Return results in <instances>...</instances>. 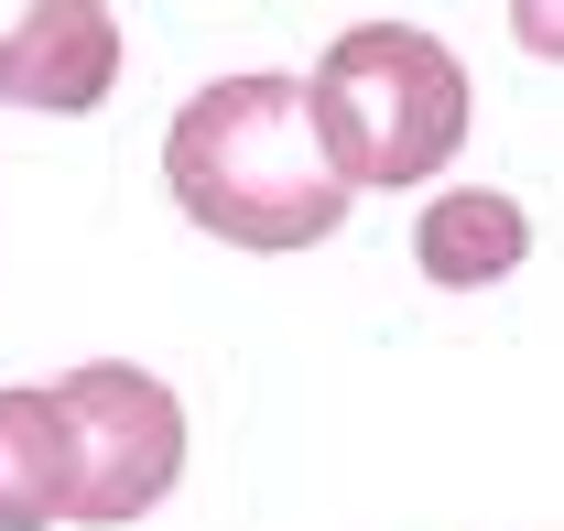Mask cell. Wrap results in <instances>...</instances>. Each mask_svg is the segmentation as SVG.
<instances>
[{
	"label": "cell",
	"mask_w": 564,
	"mask_h": 531,
	"mask_svg": "<svg viewBox=\"0 0 564 531\" xmlns=\"http://www.w3.org/2000/svg\"><path fill=\"white\" fill-rule=\"evenodd\" d=\"M510 22H521V44H532V55H554V44H564V33H554V0H521Z\"/></svg>",
	"instance_id": "7"
},
{
	"label": "cell",
	"mask_w": 564,
	"mask_h": 531,
	"mask_svg": "<svg viewBox=\"0 0 564 531\" xmlns=\"http://www.w3.org/2000/svg\"><path fill=\"white\" fill-rule=\"evenodd\" d=\"M55 412H66V445H76L66 521L120 531V521H141V510L185 477V401L163 391L152 369H131V358L66 369V380H55Z\"/></svg>",
	"instance_id": "3"
},
{
	"label": "cell",
	"mask_w": 564,
	"mask_h": 531,
	"mask_svg": "<svg viewBox=\"0 0 564 531\" xmlns=\"http://www.w3.org/2000/svg\"><path fill=\"white\" fill-rule=\"evenodd\" d=\"M304 120H315V152L337 185H423L456 163L467 141V66L456 44H434L423 22H348L315 76H304Z\"/></svg>",
	"instance_id": "2"
},
{
	"label": "cell",
	"mask_w": 564,
	"mask_h": 531,
	"mask_svg": "<svg viewBox=\"0 0 564 531\" xmlns=\"http://www.w3.org/2000/svg\"><path fill=\"white\" fill-rule=\"evenodd\" d=\"M76 499V445L55 391H0V531H55Z\"/></svg>",
	"instance_id": "6"
},
{
	"label": "cell",
	"mask_w": 564,
	"mask_h": 531,
	"mask_svg": "<svg viewBox=\"0 0 564 531\" xmlns=\"http://www.w3.org/2000/svg\"><path fill=\"white\" fill-rule=\"evenodd\" d=\"M163 185L228 250H315L348 228V185L326 174L315 120H304V76L196 87L163 131Z\"/></svg>",
	"instance_id": "1"
},
{
	"label": "cell",
	"mask_w": 564,
	"mask_h": 531,
	"mask_svg": "<svg viewBox=\"0 0 564 531\" xmlns=\"http://www.w3.org/2000/svg\"><path fill=\"white\" fill-rule=\"evenodd\" d=\"M109 87H120V22H109V0H33L0 33V98L11 109L87 120V109H109Z\"/></svg>",
	"instance_id": "4"
},
{
	"label": "cell",
	"mask_w": 564,
	"mask_h": 531,
	"mask_svg": "<svg viewBox=\"0 0 564 531\" xmlns=\"http://www.w3.org/2000/svg\"><path fill=\"white\" fill-rule=\"evenodd\" d=\"M413 261L434 271L445 293H478V282H499V271H521V261H532V217H521V196L456 185V196H434V206H423Z\"/></svg>",
	"instance_id": "5"
}]
</instances>
